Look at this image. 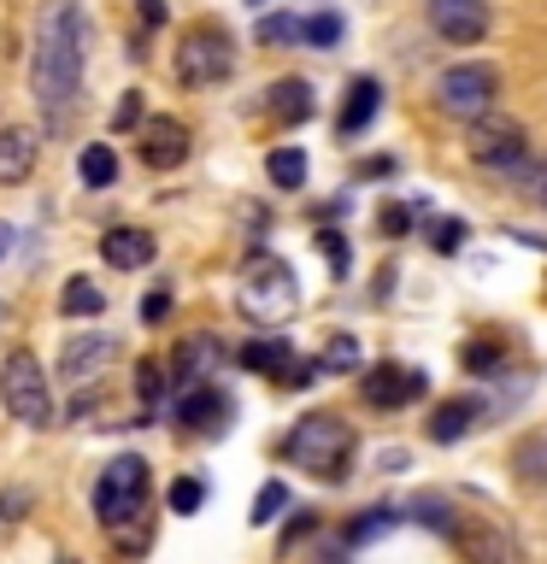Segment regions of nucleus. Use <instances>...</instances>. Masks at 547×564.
Instances as JSON below:
<instances>
[{"mask_svg":"<svg viewBox=\"0 0 547 564\" xmlns=\"http://www.w3.org/2000/svg\"><path fill=\"white\" fill-rule=\"evenodd\" d=\"M95 47V24L77 0H47L35 12V53H30V95L47 118H65L83 95V65Z\"/></svg>","mask_w":547,"mask_h":564,"instance_id":"1","label":"nucleus"},{"mask_svg":"<svg viewBox=\"0 0 547 564\" xmlns=\"http://www.w3.org/2000/svg\"><path fill=\"white\" fill-rule=\"evenodd\" d=\"M353 447H360L353 423H342L335 412H307L289 430V441H282V458L300 470H312L318 482H342L347 465H353Z\"/></svg>","mask_w":547,"mask_h":564,"instance_id":"2","label":"nucleus"},{"mask_svg":"<svg viewBox=\"0 0 547 564\" xmlns=\"http://www.w3.org/2000/svg\"><path fill=\"white\" fill-rule=\"evenodd\" d=\"M294 306H300L294 271L277 253H254V259L242 264V312L254 317V324L277 329V324H289Z\"/></svg>","mask_w":547,"mask_h":564,"instance_id":"3","label":"nucleus"},{"mask_svg":"<svg viewBox=\"0 0 547 564\" xmlns=\"http://www.w3.org/2000/svg\"><path fill=\"white\" fill-rule=\"evenodd\" d=\"M0 400H7V412L18 423H30V430H47L53 423V388H47L42 359H35L30 347L7 352V365H0Z\"/></svg>","mask_w":547,"mask_h":564,"instance_id":"4","label":"nucleus"},{"mask_svg":"<svg viewBox=\"0 0 547 564\" xmlns=\"http://www.w3.org/2000/svg\"><path fill=\"white\" fill-rule=\"evenodd\" d=\"M141 511H148V458L118 453L95 482V518L100 529H118V523L141 518Z\"/></svg>","mask_w":547,"mask_h":564,"instance_id":"5","label":"nucleus"},{"mask_svg":"<svg viewBox=\"0 0 547 564\" xmlns=\"http://www.w3.org/2000/svg\"><path fill=\"white\" fill-rule=\"evenodd\" d=\"M436 100L448 118H465L476 123L483 112H494V100H501V70L489 59H465V65H448L436 77Z\"/></svg>","mask_w":547,"mask_h":564,"instance_id":"6","label":"nucleus"},{"mask_svg":"<svg viewBox=\"0 0 547 564\" xmlns=\"http://www.w3.org/2000/svg\"><path fill=\"white\" fill-rule=\"evenodd\" d=\"M236 70V42H229L224 24H194L176 47V83L189 88H212Z\"/></svg>","mask_w":547,"mask_h":564,"instance_id":"7","label":"nucleus"},{"mask_svg":"<svg viewBox=\"0 0 547 564\" xmlns=\"http://www.w3.org/2000/svg\"><path fill=\"white\" fill-rule=\"evenodd\" d=\"M465 153H471V165H483V171H518L529 159V135H524V123L483 112L465 135Z\"/></svg>","mask_w":547,"mask_h":564,"instance_id":"8","label":"nucleus"},{"mask_svg":"<svg viewBox=\"0 0 547 564\" xmlns=\"http://www.w3.org/2000/svg\"><path fill=\"white\" fill-rule=\"evenodd\" d=\"M423 18H430V30L453 47H476L494 24L489 0H423Z\"/></svg>","mask_w":547,"mask_h":564,"instance_id":"9","label":"nucleus"},{"mask_svg":"<svg viewBox=\"0 0 547 564\" xmlns=\"http://www.w3.org/2000/svg\"><path fill=\"white\" fill-rule=\"evenodd\" d=\"M189 148H194V135H189V123H183V118H171V112L141 118L136 153H141V165H148V171H176V165L189 159Z\"/></svg>","mask_w":547,"mask_h":564,"instance_id":"10","label":"nucleus"},{"mask_svg":"<svg viewBox=\"0 0 547 564\" xmlns=\"http://www.w3.org/2000/svg\"><path fill=\"white\" fill-rule=\"evenodd\" d=\"M448 541L465 553V564H512V535L494 518H465V511H453Z\"/></svg>","mask_w":547,"mask_h":564,"instance_id":"11","label":"nucleus"},{"mask_svg":"<svg viewBox=\"0 0 547 564\" xmlns=\"http://www.w3.org/2000/svg\"><path fill=\"white\" fill-rule=\"evenodd\" d=\"M418 394H423V370H412V365H371L360 377V400L377 405V412H400Z\"/></svg>","mask_w":547,"mask_h":564,"instance_id":"12","label":"nucleus"},{"mask_svg":"<svg viewBox=\"0 0 547 564\" xmlns=\"http://www.w3.org/2000/svg\"><path fill=\"white\" fill-rule=\"evenodd\" d=\"M112 359H118V341H112V335H100V329H95V335H71L65 352H60V377H65L71 388H83V382H95Z\"/></svg>","mask_w":547,"mask_h":564,"instance_id":"13","label":"nucleus"},{"mask_svg":"<svg viewBox=\"0 0 547 564\" xmlns=\"http://www.w3.org/2000/svg\"><path fill=\"white\" fill-rule=\"evenodd\" d=\"M176 423H183V430H201V435H218L229 423V394H218L212 382H194L183 394V405H176Z\"/></svg>","mask_w":547,"mask_h":564,"instance_id":"14","label":"nucleus"},{"mask_svg":"<svg viewBox=\"0 0 547 564\" xmlns=\"http://www.w3.org/2000/svg\"><path fill=\"white\" fill-rule=\"evenodd\" d=\"M489 405L476 400V394H459V400H441L436 412H430V441L436 447H453V441H465L476 430V417H483Z\"/></svg>","mask_w":547,"mask_h":564,"instance_id":"15","label":"nucleus"},{"mask_svg":"<svg viewBox=\"0 0 547 564\" xmlns=\"http://www.w3.org/2000/svg\"><path fill=\"white\" fill-rule=\"evenodd\" d=\"M377 106H383V83L377 77H353L347 83V100H342V118H335V135H342V141L365 135L371 118H377Z\"/></svg>","mask_w":547,"mask_h":564,"instance_id":"16","label":"nucleus"},{"mask_svg":"<svg viewBox=\"0 0 547 564\" xmlns=\"http://www.w3.org/2000/svg\"><path fill=\"white\" fill-rule=\"evenodd\" d=\"M35 153H42V141H35V130H24V123H7L0 130V183H30L35 171Z\"/></svg>","mask_w":547,"mask_h":564,"instance_id":"17","label":"nucleus"},{"mask_svg":"<svg viewBox=\"0 0 547 564\" xmlns=\"http://www.w3.org/2000/svg\"><path fill=\"white\" fill-rule=\"evenodd\" d=\"M100 259L112 264V271H141V264L153 259V236H148V229L118 224V229H106V236H100Z\"/></svg>","mask_w":547,"mask_h":564,"instance_id":"18","label":"nucleus"},{"mask_svg":"<svg viewBox=\"0 0 547 564\" xmlns=\"http://www.w3.org/2000/svg\"><path fill=\"white\" fill-rule=\"evenodd\" d=\"M265 112H271L277 123H307L318 112V100H312V83H300V77H282L265 88Z\"/></svg>","mask_w":547,"mask_h":564,"instance_id":"19","label":"nucleus"},{"mask_svg":"<svg viewBox=\"0 0 547 564\" xmlns=\"http://www.w3.org/2000/svg\"><path fill=\"white\" fill-rule=\"evenodd\" d=\"M242 365L247 370H265V377H282V370L294 365V347L282 341V335H259V341L242 347Z\"/></svg>","mask_w":547,"mask_h":564,"instance_id":"20","label":"nucleus"},{"mask_svg":"<svg viewBox=\"0 0 547 564\" xmlns=\"http://www.w3.org/2000/svg\"><path fill=\"white\" fill-rule=\"evenodd\" d=\"M77 171H83V188H112V183H118V153H112V141H88L83 159H77Z\"/></svg>","mask_w":547,"mask_h":564,"instance_id":"21","label":"nucleus"},{"mask_svg":"<svg viewBox=\"0 0 547 564\" xmlns=\"http://www.w3.org/2000/svg\"><path fill=\"white\" fill-rule=\"evenodd\" d=\"M60 312L65 317H100L106 312V289H100L95 276H71L65 294H60Z\"/></svg>","mask_w":547,"mask_h":564,"instance_id":"22","label":"nucleus"},{"mask_svg":"<svg viewBox=\"0 0 547 564\" xmlns=\"http://www.w3.org/2000/svg\"><path fill=\"white\" fill-rule=\"evenodd\" d=\"M212 359H218V347H212V341H183L171 370H176V382H183V388H194V382L212 377Z\"/></svg>","mask_w":547,"mask_h":564,"instance_id":"23","label":"nucleus"},{"mask_svg":"<svg viewBox=\"0 0 547 564\" xmlns=\"http://www.w3.org/2000/svg\"><path fill=\"white\" fill-rule=\"evenodd\" d=\"M265 176H271L277 188H300V183H307V153H300V148L265 153Z\"/></svg>","mask_w":547,"mask_h":564,"instance_id":"24","label":"nucleus"},{"mask_svg":"<svg viewBox=\"0 0 547 564\" xmlns=\"http://www.w3.org/2000/svg\"><path fill=\"white\" fill-rule=\"evenodd\" d=\"M106 535H112V546L124 558H141L153 546V518L148 511H141V518H130V523H118V529H106Z\"/></svg>","mask_w":547,"mask_h":564,"instance_id":"25","label":"nucleus"},{"mask_svg":"<svg viewBox=\"0 0 547 564\" xmlns=\"http://www.w3.org/2000/svg\"><path fill=\"white\" fill-rule=\"evenodd\" d=\"M342 12H312V18H300V42L307 47H335L342 42Z\"/></svg>","mask_w":547,"mask_h":564,"instance_id":"26","label":"nucleus"},{"mask_svg":"<svg viewBox=\"0 0 547 564\" xmlns=\"http://www.w3.org/2000/svg\"><path fill=\"white\" fill-rule=\"evenodd\" d=\"M294 42H300V18L294 12L259 18V47H294Z\"/></svg>","mask_w":547,"mask_h":564,"instance_id":"27","label":"nucleus"},{"mask_svg":"<svg viewBox=\"0 0 547 564\" xmlns=\"http://www.w3.org/2000/svg\"><path fill=\"white\" fill-rule=\"evenodd\" d=\"M395 523H400L395 511H388V506H377V511H365V518H353V523H347V541H353V546H365V541L388 535V529H395Z\"/></svg>","mask_w":547,"mask_h":564,"instance_id":"28","label":"nucleus"},{"mask_svg":"<svg viewBox=\"0 0 547 564\" xmlns=\"http://www.w3.org/2000/svg\"><path fill=\"white\" fill-rule=\"evenodd\" d=\"M318 365H324V370H360V341H353V335H330Z\"/></svg>","mask_w":547,"mask_h":564,"instance_id":"29","label":"nucleus"},{"mask_svg":"<svg viewBox=\"0 0 547 564\" xmlns=\"http://www.w3.org/2000/svg\"><path fill=\"white\" fill-rule=\"evenodd\" d=\"M201 506H206V488L194 482V476H176V482H171V511H176V518H194Z\"/></svg>","mask_w":547,"mask_h":564,"instance_id":"30","label":"nucleus"},{"mask_svg":"<svg viewBox=\"0 0 547 564\" xmlns=\"http://www.w3.org/2000/svg\"><path fill=\"white\" fill-rule=\"evenodd\" d=\"M501 359H506V347H501V341H471V347H465V370H476V377L501 370Z\"/></svg>","mask_w":547,"mask_h":564,"instance_id":"31","label":"nucleus"},{"mask_svg":"<svg viewBox=\"0 0 547 564\" xmlns=\"http://www.w3.org/2000/svg\"><path fill=\"white\" fill-rule=\"evenodd\" d=\"M282 506H289V488H282V482H265L259 488V500H254V523L265 529V523H277V511Z\"/></svg>","mask_w":547,"mask_h":564,"instance_id":"32","label":"nucleus"},{"mask_svg":"<svg viewBox=\"0 0 547 564\" xmlns=\"http://www.w3.org/2000/svg\"><path fill=\"white\" fill-rule=\"evenodd\" d=\"M136 394L148 400V412H153V405L165 400V365H153V359L141 365V370H136Z\"/></svg>","mask_w":547,"mask_h":564,"instance_id":"33","label":"nucleus"},{"mask_svg":"<svg viewBox=\"0 0 547 564\" xmlns=\"http://www.w3.org/2000/svg\"><path fill=\"white\" fill-rule=\"evenodd\" d=\"M412 218H418V206H400V200H388V206L377 212V229H383L388 241H395V236H406V229H412Z\"/></svg>","mask_w":547,"mask_h":564,"instance_id":"34","label":"nucleus"},{"mask_svg":"<svg viewBox=\"0 0 547 564\" xmlns=\"http://www.w3.org/2000/svg\"><path fill=\"white\" fill-rule=\"evenodd\" d=\"M465 236H471V229L459 224V218H441V224L430 229V247H436V253H459V247H465Z\"/></svg>","mask_w":547,"mask_h":564,"instance_id":"35","label":"nucleus"},{"mask_svg":"<svg viewBox=\"0 0 547 564\" xmlns=\"http://www.w3.org/2000/svg\"><path fill=\"white\" fill-rule=\"evenodd\" d=\"M112 130H141V88H124V100L112 112Z\"/></svg>","mask_w":547,"mask_h":564,"instance_id":"36","label":"nucleus"},{"mask_svg":"<svg viewBox=\"0 0 547 564\" xmlns=\"http://www.w3.org/2000/svg\"><path fill=\"white\" fill-rule=\"evenodd\" d=\"M318 247H324L330 271L342 276V271H347V241H342V229H318Z\"/></svg>","mask_w":547,"mask_h":564,"instance_id":"37","label":"nucleus"},{"mask_svg":"<svg viewBox=\"0 0 547 564\" xmlns=\"http://www.w3.org/2000/svg\"><path fill=\"white\" fill-rule=\"evenodd\" d=\"M518 171H524V165H518ZM518 171H506V176H518ZM524 183H529V194H536V200L547 206V159H541V165H529V171H524Z\"/></svg>","mask_w":547,"mask_h":564,"instance_id":"38","label":"nucleus"},{"mask_svg":"<svg viewBox=\"0 0 547 564\" xmlns=\"http://www.w3.org/2000/svg\"><path fill=\"white\" fill-rule=\"evenodd\" d=\"M165 312H171V294H165V289L141 300V324H159V317H165Z\"/></svg>","mask_w":547,"mask_h":564,"instance_id":"39","label":"nucleus"},{"mask_svg":"<svg viewBox=\"0 0 547 564\" xmlns=\"http://www.w3.org/2000/svg\"><path fill=\"white\" fill-rule=\"evenodd\" d=\"M136 12H141V24H148V30L165 24V0H136Z\"/></svg>","mask_w":547,"mask_h":564,"instance_id":"40","label":"nucleus"},{"mask_svg":"<svg viewBox=\"0 0 547 564\" xmlns=\"http://www.w3.org/2000/svg\"><path fill=\"white\" fill-rule=\"evenodd\" d=\"M30 506V494L24 488H12V494H0V518H18V511Z\"/></svg>","mask_w":547,"mask_h":564,"instance_id":"41","label":"nucleus"},{"mask_svg":"<svg viewBox=\"0 0 547 564\" xmlns=\"http://www.w3.org/2000/svg\"><path fill=\"white\" fill-rule=\"evenodd\" d=\"M12 241H18V229H12V224H0V259L12 253Z\"/></svg>","mask_w":547,"mask_h":564,"instance_id":"42","label":"nucleus"}]
</instances>
